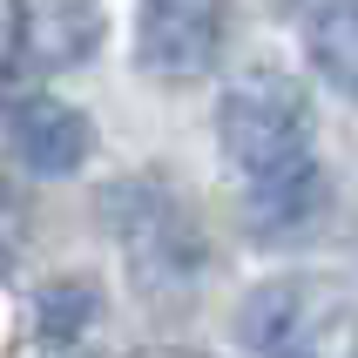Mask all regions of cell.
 Wrapping results in <instances>:
<instances>
[{
  "label": "cell",
  "instance_id": "10",
  "mask_svg": "<svg viewBox=\"0 0 358 358\" xmlns=\"http://www.w3.org/2000/svg\"><path fill=\"white\" fill-rule=\"evenodd\" d=\"M136 358H210V352H182V345H149V352H136Z\"/></svg>",
  "mask_w": 358,
  "mask_h": 358
},
{
  "label": "cell",
  "instance_id": "4",
  "mask_svg": "<svg viewBox=\"0 0 358 358\" xmlns=\"http://www.w3.org/2000/svg\"><path fill=\"white\" fill-rule=\"evenodd\" d=\"M101 0H7V61L14 75H68L101 48Z\"/></svg>",
  "mask_w": 358,
  "mask_h": 358
},
{
  "label": "cell",
  "instance_id": "1",
  "mask_svg": "<svg viewBox=\"0 0 358 358\" xmlns=\"http://www.w3.org/2000/svg\"><path fill=\"white\" fill-rule=\"evenodd\" d=\"M223 162L237 169L264 237H311L324 217V169L311 149V101L284 68H250L217 108Z\"/></svg>",
  "mask_w": 358,
  "mask_h": 358
},
{
  "label": "cell",
  "instance_id": "9",
  "mask_svg": "<svg viewBox=\"0 0 358 358\" xmlns=\"http://www.w3.org/2000/svg\"><path fill=\"white\" fill-rule=\"evenodd\" d=\"M14 237H20V189L0 176V257L14 250Z\"/></svg>",
  "mask_w": 358,
  "mask_h": 358
},
{
  "label": "cell",
  "instance_id": "6",
  "mask_svg": "<svg viewBox=\"0 0 358 358\" xmlns=\"http://www.w3.org/2000/svg\"><path fill=\"white\" fill-rule=\"evenodd\" d=\"M7 142H14V162L20 169H34V176H75L88 149H95V129L81 108L55 95H20L7 108Z\"/></svg>",
  "mask_w": 358,
  "mask_h": 358
},
{
  "label": "cell",
  "instance_id": "8",
  "mask_svg": "<svg viewBox=\"0 0 358 358\" xmlns=\"http://www.w3.org/2000/svg\"><path fill=\"white\" fill-rule=\"evenodd\" d=\"M41 345H68V338H81L88 324H95V284H75V278H61V284H48L41 291Z\"/></svg>",
  "mask_w": 358,
  "mask_h": 358
},
{
  "label": "cell",
  "instance_id": "3",
  "mask_svg": "<svg viewBox=\"0 0 358 358\" xmlns=\"http://www.w3.org/2000/svg\"><path fill=\"white\" fill-rule=\"evenodd\" d=\"M243 338L257 358H345L358 338V304L331 278H271L243 304Z\"/></svg>",
  "mask_w": 358,
  "mask_h": 358
},
{
  "label": "cell",
  "instance_id": "2",
  "mask_svg": "<svg viewBox=\"0 0 358 358\" xmlns=\"http://www.w3.org/2000/svg\"><path fill=\"white\" fill-rule=\"evenodd\" d=\"M101 210H108L115 250L136 278V298H149L156 311L196 304L203 271H210V243H203V223L189 217V203L176 189L136 176V182H115L101 196Z\"/></svg>",
  "mask_w": 358,
  "mask_h": 358
},
{
  "label": "cell",
  "instance_id": "7",
  "mask_svg": "<svg viewBox=\"0 0 358 358\" xmlns=\"http://www.w3.org/2000/svg\"><path fill=\"white\" fill-rule=\"evenodd\" d=\"M304 41H311V68H318L338 95L358 101V0H318Z\"/></svg>",
  "mask_w": 358,
  "mask_h": 358
},
{
  "label": "cell",
  "instance_id": "5",
  "mask_svg": "<svg viewBox=\"0 0 358 358\" xmlns=\"http://www.w3.org/2000/svg\"><path fill=\"white\" fill-rule=\"evenodd\" d=\"M223 55V0H142L136 61L156 81H196Z\"/></svg>",
  "mask_w": 358,
  "mask_h": 358
}]
</instances>
